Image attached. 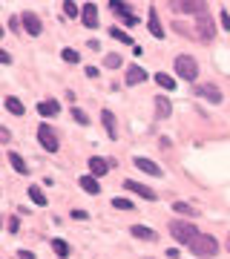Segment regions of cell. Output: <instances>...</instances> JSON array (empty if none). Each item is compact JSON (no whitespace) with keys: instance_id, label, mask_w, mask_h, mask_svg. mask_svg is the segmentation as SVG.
Here are the masks:
<instances>
[{"instance_id":"4dcf8cb0","label":"cell","mask_w":230,"mask_h":259,"mask_svg":"<svg viewBox=\"0 0 230 259\" xmlns=\"http://www.w3.org/2000/svg\"><path fill=\"white\" fill-rule=\"evenodd\" d=\"M112 207H118V210H132V202H129V199H112Z\"/></svg>"},{"instance_id":"ffe728a7","label":"cell","mask_w":230,"mask_h":259,"mask_svg":"<svg viewBox=\"0 0 230 259\" xmlns=\"http://www.w3.org/2000/svg\"><path fill=\"white\" fill-rule=\"evenodd\" d=\"M170 112H173V107H170V101L158 95V98H156V115H158V118H167Z\"/></svg>"},{"instance_id":"d6a6232c","label":"cell","mask_w":230,"mask_h":259,"mask_svg":"<svg viewBox=\"0 0 230 259\" xmlns=\"http://www.w3.org/2000/svg\"><path fill=\"white\" fill-rule=\"evenodd\" d=\"M219 20H221V26L230 32V15H227V12H219Z\"/></svg>"},{"instance_id":"d590c367","label":"cell","mask_w":230,"mask_h":259,"mask_svg":"<svg viewBox=\"0 0 230 259\" xmlns=\"http://www.w3.org/2000/svg\"><path fill=\"white\" fill-rule=\"evenodd\" d=\"M9 139H12V136H9V130L3 127V130H0V141H3V144H6V141H9Z\"/></svg>"},{"instance_id":"ba28073f","label":"cell","mask_w":230,"mask_h":259,"mask_svg":"<svg viewBox=\"0 0 230 259\" xmlns=\"http://www.w3.org/2000/svg\"><path fill=\"white\" fill-rule=\"evenodd\" d=\"M170 6H173V9H178V12H187V15H199V18H202V15H207V3H202V0H187V3H170Z\"/></svg>"},{"instance_id":"9a60e30c","label":"cell","mask_w":230,"mask_h":259,"mask_svg":"<svg viewBox=\"0 0 230 259\" xmlns=\"http://www.w3.org/2000/svg\"><path fill=\"white\" fill-rule=\"evenodd\" d=\"M141 81H147V72H144L138 64H132L127 69V83H129V87H135V83H141Z\"/></svg>"},{"instance_id":"8fae6325","label":"cell","mask_w":230,"mask_h":259,"mask_svg":"<svg viewBox=\"0 0 230 259\" xmlns=\"http://www.w3.org/2000/svg\"><path fill=\"white\" fill-rule=\"evenodd\" d=\"M89 170H92V176L98 179V176H107V170H110V161L101 156H92L89 158Z\"/></svg>"},{"instance_id":"d6986e66","label":"cell","mask_w":230,"mask_h":259,"mask_svg":"<svg viewBox=\"0 0 230 259\" xmlns=\"http://www.w3.org/2000/svg\"><path fill=\"white\" fill-rule=\"evenodd\" d=\"M110 9L115 12V15H121V18H129V15H132V6L124 3V0H110Z\"/></svg>"},{"instance_id":"44dd1931","label":"cell","mask_w":230,"mask_h":259,"mask_svg":"<svg viewBox=\"0 0 230 259\" xmlns=\"http://www.w3.org/2000/svg\"><path fill=\"white\" fill-rule=\"evenodd\" d=\"M29 199H32V202H35L37 207H43V204H46V196H43V190H40L37 185L29 187Z\"/></svg>"},{"instance_id":"8d00e7d4","label":"cell","mask_w":230,"mask_h":259,"mask_svg":"<svg viewBox=\"0 0 230 259\" xmlns=\"http://www.w3.org/2000/svg\"><path fill=\"white\" fill-rule=\"evenodd\" d=\"M72 219H89V216H86L83 210H72Z\"/></svg>"},{"instance_id":"83f0119b","label":"cell","mask_w":230,"mask_h":259,"mask_svg":"<svg viewBox=\"0 0 230 259\" xmlns=\"http://www.w3.org/2000/svg\"><path fill=\"white\" fill-rule=\"evenodd\" d=\"M173 210L175 213H187V216H196V207H190V204H184V202H175Z\"/></svg>"},{"instance_id":"836d02e7","label":"cell","mask_w":230,"mask_h":259,"mask_svg":"<svg viewBox=\"0 0 230 259\" xmlns=\"http://www.w3.org/2000/svg\"><path fill=\"white\" fill-rule=\"evenodd\" d=\"M6 228H9V231H12V233H18V228H20V222H18V219H15V216H12L9 222H6Z\"/></svg>"},{"instance_id":"cb8c5ba5","label":"cell","mask_w":230,"mask_h":259,"mask_svg":"<svg viewBox=\"0 0 230 259\" xmlns=\"http://www.w3.org/2000/svg\"><path fill=\"white\" fill-rule=\"evenodd\" d=\"M110 35L115 37V40H121V44H129V47L135 49V44H132V37H129L127 32H124V29H115V26H112V29H110Z\"/></svg>"},{"instance_id":"7c38bea8","label":"cell","mask_w":230,"mask_h":259,"mask_svg":"<svg viewBox=\"0 0 230 259\" xmlns=\"http://www.w3.org/2000/svg\"><path fill=\"white\" fill-rule=\"evenodd\" d=\"M37 112H40L43 118H55L58 112H61V104L52 101V98H49V101H40V104H37Z\"/></svg>"},{"instance_id":"5bb4252c","label":"cell","mask_w":230,"mask_h":259,"mask_svg":"<svg viewBox=\"0 0 230 259\" xmlns=\"http://www.w3.org/2000/svg\"><path fill=\"white\" fill-rule=\"evenodd\" d=\"M129 233H132L135 239H144V242H156L158 239L156 231H150V228H144V225H132V228H129Z\"/></svg>"},{"instance_id":"1f68e13d","label":"cell","mask_w":230,"mask_h":259,"mask_svg":"<svg viewBox=\"0 0 230 259\" xmlns=\"http://www.w3.org/2000/svg\"><path fill=\"white\" fill-rule=\"evenodd\" d=\"M72 115H75V121H78V124H89V118H86V112H83V110H78V107L72 110Z\"/></svg>"},{"instance_id":"6da1fadb","label":"cell","mask_w":230,"mask_h":259,"mask_svg":"<svg viewBox=\"0 0 230 259\" xmlns=\"http://www.w3.org/2000/svg\"><path fill=\"white\" fill-rule=\"evenodd\" d=\"M190 250H193L196 256H202V259H210L219 253V242L213 239V236H207V233H199L193 242H190Z\"/></svg>"},{"instance_id":"3957f363","label":"cell","mask_w":230,"mask_h":259,"mask_svg":"<svg viewBox=\"0 0 230 259\" xmlns=\"http://www.w3.org/2000/svg\"><path fill=\"white\" fill-rule=\"evenodd\" d=\"M175 72H178V78H184V81H196L199 78V64H196L193 55H178L175 58Z\"/></svg>"},{"instance_id":"e575fe53","label":"cell","mask_w":230,"mask_h":259,"mask_svg":"<svg viewBox=\"0 0 230 259\" xmlns=\"http://www.w3.org/2000/svg\"><path fill=\"white\" fill-rule=\"evenodd\" d=\"M98 75H101L98 72V66H86V78H98Z\"/></svg>"},{"instance_id":"484cf974","label":"cell","mask_w":230,"mask_h":259,"mask_svg":"<svg viewBox=\"0 0 230 259\" xmlns=\"http://www.w3.org/2000/svg\"><path fill=\"white\" fill-rule=\"evenodd\" d=\"M52 250H55L58 256H69V245L64 239H52Z\"/></svg>"},{"instance_id":"f1b7e54d","label":"cell","mask_w":230,"mask_h":259,"mask_svg":"<svg viewBox=\"0 0 230 259\" xmlns=\"http://www.w3.org/2000/svg\"><path fill=\"white\" fill-rule=\"evenodd\" d=\"M104 66H107V69H118V66H121V55H107V58H104Z\"/></svg>"},{"instance_id":"f35d334b","label":"cell","mask_w":230,"mask_h":259,"mask_svg":"<svg viewBox=\"0 0 230 259\" xmlns=\"http://www.w3.org/2000/svg\"><path fill=\"white\" fill-rule=\"evenodd\" d=\"M227 248H230V233H227Z\"/></svg>"},{"instance_id":"e0dca14e","label":"cell","mask_w":230,"mask_h":259,"mask_svg":"<svg viewBox=\"0 0 230 259\" xmlns=\"http://www.w3.org/2000/svg\"><path fill=\"white\" fill-rule=\"evenodd\" d=\"M196 26H199V37H202V40H210V37H213V23H210V18H207V15H202Z\"/></svg>"},{"instance_id":"5b68a950","label":"cell","mask_w":230,"mask_h":259,"mask_svg":"<svg viewBox=\"0 0 230 259\" xmlns=\"http://www.w3.org/2000/svg\"><path fill=\"white\" fill-rule=\"evenodd\" d=\"M124 187H127L129 193H135V196H141V199H147V202H156V199H158V193L153 190V187L141 185V182H132V179H127V182H124Z\"/></svg>"},{"instance_id":"7a4b0ae2","label":"cell","mask_w":230,"mask_h":259,"mask_svg":"<svg viewBox=\"0 0 230 259\" xmlns=\"http://www.w3.org/2000/svg\"><path fill=\"white\" fill-rule=\"evenodd\" d=\"M170 233L175 236V242H181V245H187V248H190V242H193L196 236H199L196 225L181 222V219H173V222H170Z\"/></svg>"},{"instance_id":"ac0fdd59","label":"cell","mask_w":230,"mask_h":259,"mask_svg":"<svg viewBox=\"0 0 230 259\" xmlns=\"http://www.w3.org/2000/svg\"><path fill=\"white\" fill-rule=\"evenodd\" d=\"M101 121H104V130H107V136H110V139H115V136H118V127H115V118H112V112H110V110H104V112H101Z\"/></svg>"},{"instance_id":"f546056e","label":"cell","mask_w":230,"mask_h":259,"mask_svg":"<svg viewBox=\"0 0 230 259\" xmlns=\"http://www.w3.org/2000/svg\"><path fill=\"white\" fill-rule=\"evenodd\" d=\"M64 12H66V18H78V15H81V12H78V6H75L72 0H66V3H64Z\"/></svg>"},{"instance_id":"d4e9b609","label":"cell","mask_w":230,"mask_h":259,"mask_svg":"<svg viewBox=\"0 0 230 259\" xmlns=\"http://www.w3.org/2000/svg\"><path fill=\"white\" fill-rule=\"evenodd\" d=\"M156 83H158V87H164V90H175V81L170 78V75H164V72L156 75Z\"/></svg>"},{"instance_id":"277c9868","label":"cell","mask_w":230,"mask_h":259,"mask_svg":"<svg viewBox=\"0 0 230 259\" xmlns=\"http://www.w3.org/2000/svg\"><path fill=\"white\" fill-rule=\"evenodd\" d=\"M37 141H40V147L46 150V153H58V136L52 127H37Z\"/></svg>"},{"instance_id":"2e32d148","label":"cell","mask_w":230,"mask_h":259,"mask_svg":"<svg viewBox=\"0 0 230 259\" xmlns=\"http://www.w3.org/2000/svg\"><path fill=\"white\" fill-rule=\"evenodd\" d=\"M150 32H153V37H164V26H161V20H158V12L150 9V20H147Z\"/></svg>"},{"instance_id":"4316f807","label":"cell","mask_w":230,"mask_h":259,"mask_svg":"<svg viewBox=\"0 0 230 259\" xmlns=\"http://www.w3.org/2000/svg\"><path fill=\"white\" fill-rule=\"evenodd\" d=\"M61 58H64L66 64H78V61H81V55H78L75 49H64V52H61Z\"/></svg>"},{"instance_id":"9c48e42d","label":"cell","mask_w":230,"mask_h":259,"mask_svg":"<svg viewBox=\"0 0 230 259\" xmlns=\"http://www.w3.org/2000/svg\"><path fill=\"white\" fill-rule=\"evenodd\" d=\"M199 95L207 98L210 104H221V90L216 83H199Z\"/></svg>"},{"instance_id":"603a6c76","label":"cell","mask_w":230,"mask_h":259,"mask_svg":"<svg viewBox=\"0 0 230 259\" xmlns=\"http://www.w3.org/2000/svg\"><path fill=\"white\" fill-rule=\"evenodd\" d=\"M3 104H6V110H9L12 115H23V104H20L18 98H15V95H9V98H6Z\"/></svg>"},{"instance_id":"52a82bcc","label":"cell","mask_w":230,"mask_h":259,"mask_svg":"<svg viewBox=\"0 0 230 259\" xmlns=\"http://www.w3.org/2000/svg\"><path fill=\"white\" fill-rule=\"evenodd\" d=\"M132 164H135L141 173H147V176H153V179H161V176H164V173H161V167H158L156 161L144 158V156H135V158H132Z\"/></svg>"},{"instance_id":"4fadbf2b","label":"cell","mask_w":230,"mask_h":259,"mask_svg":"<svg viewBox=\"0 0 230 259\" xmlns=\"http://www.w3.org/2000/svg\"><path fill=\"white\" fill-rule=\"evenodd\" d=\"M78 185H81V190H86L89 196L101 193V185H98V179H95V176H81V179H78Z\"/></svg>"},{"instance_id":"74e56055","label":"cell","mask_w":230,"mask_h":259,"mask_svg":"<svg viewBox=\"0 0 230 259\" xmlns=\"http://www.w3.org/2000/svg\"><path fill=\"white\" fill-rule=\"evenodd\" d=\"M20 259H35V253L32 250H20Z\"/></svg>"},{"instance_id":"7402d4cb","label":"cell","mask_w":230,"mask_h":259,"mask_svg":"<svg viewBox=\"0 0 230 259\" xmlns=\"http://www.w3.org/2000/svg\"><path fill=\"white\" fill-rule=\"evenodd\" d=\"M9 164L15 167V170H18V173H23V176H26V173H29V167H26V161H23V158H20L18 153H9Z\"/></svg>"},{"instance_id":"30bf717a","label":"cell","mask_w":230,"mask_h":259,"mask_svg":"<svg viewBox=\"0 0 230 259\" xmlns=\"http://www.w3.org/2000/svg\"><path fill=\"white\" fill-rule=\"evenodd\" d=\"M81 20H83V26L86 29L98 26V9H95V3H86V6L81 9Z\"/></svg>"},{"instance_id":"8992f818","label":"cell","mask_w":230,"mask_h":259,"mask_svg":"<svg viewBox=\"0 0 230 259\" xmlns=\"http://www.w3.org/2000/svg\"><path fill=\"white\" fill-rule=\"evenodd\" d=\"M20 20H23V29H26V35H32V37H37L40 32H43V23H40V18H37L35 12H23L20 15Z\"/></svg>"}]
</instances>
